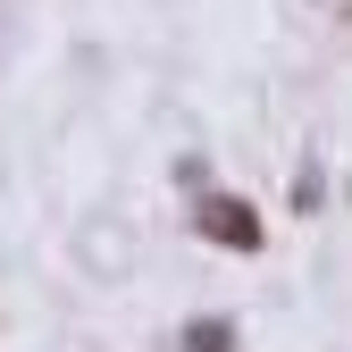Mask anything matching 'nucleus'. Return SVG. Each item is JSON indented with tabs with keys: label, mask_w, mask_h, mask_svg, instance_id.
<instances>
[{
	"label": "nucleus",
	"mask_w": 352,
	"mask_h": 352,
	"mask_svg": "<svg viewBox=\"0 0 352 352\" xmlns=\"http://www.w3.org/2000/svg\"><path fill=\"white\" fill-rule=\"evenodd\" d=\"M210 235L252 252V243H260V218H252V210H235V201H210Z\"/></svg>",
	"instance_id": "1"
}]
</instances>
